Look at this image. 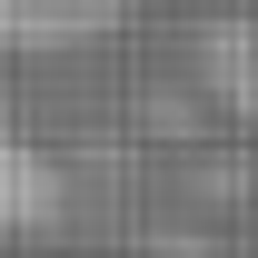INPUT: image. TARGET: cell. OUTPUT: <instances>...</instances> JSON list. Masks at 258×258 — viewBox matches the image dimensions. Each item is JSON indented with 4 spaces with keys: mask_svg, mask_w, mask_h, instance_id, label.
<instances>
[{
    "mask_svg": "<svg viewBox=\"0 0 258 258\" xmlns=\"http://www.w3.org/2000/svg\"><path fill=\"white\" fill-rule=\"evenodd\" d=\"M139 0H0V50L10 60H60V50H99L129 30Z\"/></svg>",
    "mask_w": 258,
    "mask_h": 258,
    "instance_id": "1",
    "label": "cell"
},
{
    "mask_svg": "<svg viewBox=\"0 0 258 258\" xmlns=\"http://www.w3.org/2000/svg\"><path fill=\"white\" fill-rule=\"evenodd\" d=\"M199 90L238 129H258V10H209L199 20Z\"/></svg>",
    "mask_w": 258,
    "mask_h": 258,
    "instance_id": "2",
    "label": "cell"
},
{
    "mask_svg": "<svg viewBox=\"0 0 258 258\" xmlns=\"http://www.w3.org/2000/svg\"><path fill=\"white\" fill-rule=\"evenodd\" d=\"M70 209V179L50 149H30V139H0V228L10 238H30V228H50Z\"/></svg>",
    "mask_w": 258,
    "mask_h": 258,
    "instance_id": "3",
    "label": "cell"
}]
</instances>
